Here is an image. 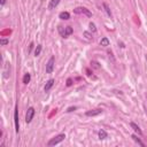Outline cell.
<instances>
[{
  "mask_svg": "<svg viewBox=\"0 0 147 147\" xmlns=\"http://www.w3.org/2000/svg\"><path fill=\"white\" fill-rule=\"evenodd\" d=\"M57 31H59V33L61 34V37H63V38H67L68 36H70L72 32H74V29L70 26V25H68V26H59L57 28Z\"/></svg>",
  "mask_w": 147,
  "mask_h": 147,
  "instance_id": "1",
  "label": "cell"
},
{
  "mask_svg": "<svg viewBox=\"0 0 147 147\" xmlns=\"http://www.w3.org/2000/svg\"><path fill=\"white\" fill-rule=\"evenodd\" d=\"M64 138H65V134L64 133H60V134H57V136H55V137H53L48 142H47V146H55V145H59L60 142H62L63 140H64Z\"/></svg>",
  "mask_w": 147,
  "mask_h": 147,
  "instance_id": "2",
  "label": "cell"
},
{
  "mask_svg": "<svg viewBox=\"0 0 147 147\" xmlns=\"http://www.w3.org/2000/svg\"><path fill=\"white\" fill-rule=\"evenodd\" d=\"M54 64H55V57H54V56H51L49 60H48L47 63H46V68H45L46 74H52V72H53V70H54Z\"/></svg>",
  "mask_w": 147,
  "mask_h": 147,
  "instance_id": "3",
  "label": "cell"
},
{
  "mask_svg": "<svg viewBox=\"0 0 147 147\" xmlns=\"http://www.w3.org/2000/svg\"><path fill=\"white\" fill-rule=\"evenodd\" d=\"M34 108L33 107H29L28 110H26V114H25V123H31V121L33 119V116H34Z\"/></svg>",
  "mask_w": 147,
  "mask_h": 147,
  "instance_id": "4",
  "label": "cell"
},
{
  "mask_svg": "<svg viewBox=\"0 0 147 147\" xmlns=\"http://www.w3.org/2000/svg\"><path fill=\"white\" fill-rule=\"evenodd\" d=\"M74 13L75 14H85L87 17H92V13L85 7H77L76 9H74Z\"/></svg>",
  "mask_w": 147,
  "mask_h": 147,
  "instance_id": "5",
  "label": "cell"
},
{
  "mask_svg": "<svg viewBox=\"0 0 147 147\" xmlns=\"http://www.w3.org/2000/svg\"><path fill=\"white\" fill-rule=\"evenodd\" d=\"M14 123H15V131H16V133H18V131H20V121H18V107L17 106H15Z\"/></svg>",
  "mask_w": 147,
  "mask_h": 147,
  "instance_id": "6",
  "label": "cell"
},
{
  "mask_svg": "<svg viewBox=\"0 0 147 147\" xmlns=\"http://www.w3.org/2000/svg\"><path fill=\"white\" fill-rule=\"evenodd\" d=\"M100 114H102V109H101V108H96V109L87 110V111L85 113V115H86L87 117H93V116H98V115H100Z\"/></svg>",
  "mask_w": 147,
  "mask_h": 147,
  "instance_id": "7",
  "label": "cell"
},
{
  "mask_svg": "<svg viewBox=\"0 0 147 147\" xmlns=\"http://www.w3.org/2000/svg\"><path fill=\"white\" fill-rule=\"evenodd\" d=\"M54 83H55V80L53 79V78H51V79H48L47 82H46V84H45V86H44V91L45 92H48L53 86H54Z\"/></svg>",
  "mask_w": 147,
  "mask_h": 147,
  "instance_id": "8",
  "label": "cell"
},
{
  "mask_svg": "<svg viewBox=\"0 0 147 147\" xmlns=\"http://www.w3.org/2000/svg\"><path fill=\"white\" fill-rule=\"evenodd\" d=\"M130 126H131V127L133 129V131H134L136 133H138L139 136H141V134H142V131H141V129H140V127H139V126H138V125H137L134 122H131V123H130Z\"/></svg>",
  "mask_w": 147,
  "mask_h": 147,
  "instance_id": "9",
  "label": "cell"
},
{
  "mask_svg": "<svg viewBox=\"0 0 147 147\" xmlns=\"http://www.w3.org/2000/svg\"><path fill=\"white\" fill-rule=\"evenodd\" d=\"M59 17H60L61 20H63V21H67V20L70 18V14H69L68 11H61V13L59 14Z\"/></svg>",
  "mask_w": 147,
  "mask_h": 147,
  "instance_id": "10",
  "label": "cell"
},
{
  "mask_svg": "<svg viewBox=\"0 0 147 147\" xmlns=\"http://www.w3.org/2000/svg\"><path fill=\"white\" fill-rule=\"evenodd\" d=\"M60 3V0H49L48 3V9H54L55 7H57V5Z\"/></svg>",
  "mask_w": 147,
  "mask_h": 147,
  "instance_id": "11",
  "label": "cell"
},
{
  "mask_svg": "<svg viewBox=\"0 0 147 147\" xmlns=\"http://www.w3.org/2000/svg\"><path fill=\"white\" fill-rule=\"evenodd\" d=\"M98 136H99V139H106V138H108V133H107V132H106L103 129L99 130Z\"/></svg>",
  "mask_w": 147,
  "mask_h": 147,
  "instance_id": "12",
  "label": "cell"
},
{
  "mask_svg": "<svg viewBox=\"0 0 147 147\" xmlns=\"http://www.w3.org/2000/svg\"><path fill=\"white\" fill-rule=\"evenodd\" d=\"M109 44H110V41H109V39H108L107 37L101 38V40H100V45H101V46L107 47V46H109Z\"/></svg>",
  "mask_w": 147,
  "mask_h": 147,
  "instance_id": "13",
  "label": "cell"
},
{
  "mask_svg": "<svg viewBox=\"0 0 147 147\" xmlns=\"http://www.w3.org/2000/svg\"><path fill=\"white\" fill-rule=\"evenodd\" d=\"M22 80H23V84H25V85L29 84L30 80H31V75H30L29 72H26V74L23 76V79H22Z\"/></svg>",
  "mask_w": 147,
  "mask_h": 147,
  "instance_id": "14",
  "label": "cell"
},
{
  "mask_svg": "<svg viewBox=\"0 0 147 147\" xmlns=\"http://www.w3.org/2000/svg\"><path fill=\"white\" fill-rule=\"evenodd\" d=\"M131 138H132V139H133L138 145H140V146H145V144H144V142H142V141H141V140H140L136 134H132V136H131Z\"/></svg>",
  "mask_w": 147,
  "mask_h": 147,
  "instance_id": "15",
  "label": "cell"
},
{
  "mask_svg": "<svg viewBox=\"0 0 147 147\" xmlns=\"http://www.w3.org/2000/svg\"><path fill=\"white\" fill-rule=\"evenodd\" d=\"M102 6H103L105 11L107 13V15H108V16H111V11H110V9H109V6H108L106 2H103V3H102Z\"/></svg>",
  "mask_w": 147,
  "mask_h": 147,
  "instance_id": "16",
  "label": "cell"
},
{
  "mask_svg": "<svg viewBox=\"0 0 147 147\" xmlns=\"http://www.w3.org/2000/svg\"><path fill=\"white\" fill-rule=\"evenodd\" d=\"M40 52H41V45H37V47L34 49V56L40 55Z\"/></svg>",
  "mask_w": 147,
  "mask_h": 147,
  "instance_id": "17",
  "label": "cell"
},
{
  "mask_svg": "<svg viewBox=\"0 0 147 147\" xmlns=\"http://www.w3.org/2000/svg\"><path fill=\"white\" fill-rule=\"evenodd\" d=\"M88 26H90V31H91V32H96V26H95L94 23L91 22V23L88 24Z\"/></svg>",
  "mask_w": 147,
  "mask_h": 147,
  "instance_id": "18",
  "label": "cell"
},
{
  "mask_svg": "<svg viewBox=\"0 0 147 147\" xmlns=\"http://www.w3.org/2000/svg\"><path fill=\"white\" fill-rule=\"evenodd\" d=\"M83 36H84L87 40H92V34H91L90 32H87V31H85V32L83 33Z\"/></svg>",
  "mask_w": 147,
  "mask_h": 147,
  "instance_id": "19",
  "label": "cell"
},
{
  "mask_svg": "<svg viewBox=\"0 0 147 147\" xmlns=\"http://www.w3.org/2000/svg\"><path fill=\"white\" fill-rule=\"evenodd\" d=\"M8 42H9V40H8V39H5V38H1V39H0V45H1V46L7 45Z\"/></svg>",
  "mask_w": 147,
  "mask_h": 147,
  "instance_id": "20",
  "label": "cell"
},
{
  "mask_svg": "<svg viewBox=\"0 0 147 147\" xmlns=\"http://www.w3.org/2000/svg\"><path fill=\"white\" fill-rule=\"evenodd\" d=\"M72 85V79L71 78H68L67 79V86H71Z\"/></svg>",
  "mask_w": 147,
  "mask_h": 147,
  "instance_id": "21",
  "label": "cell"
},
{
  "mask_svg": "<svg viewBox=\"0 0 147 147\" xmlns=\"http://www.w3.org/2000/svg\"><path fill=\"white\" fill-rule=\"evenodd\" d=\"M74 110H76V107H70V108L67 109V113H71V111H74Z\"/></svg>",
  "mask_w": 147,
  "mask_h": 147,
  "instance_id": "22",
  "label": "cell"
},
{
  "mask_svg": "<svg viewBox=\"0 0 147 147\" xmlns=\"http://www.w3.org/2000/svg\"><path fill=\"white\" fill-rule=\"evenodd\" d=\"M5 3H6V0H0V5H1V7H3Z\"/></svg>",
  "mask_w": 147,
  "mask_h": 147,
  "instance_id": "23",
  "label": "cell"
},
{
  "mask_svg": "<svg viewBox=\"0 0 147 147\" xmlns=\"http://www.w3.org/2000/svg\"><path fill=\"white\" fill-rule=\"evenodd\" d=\"M33 48V42H31L30 44V47H29V52H31V49Z\"/></svg>",
  "mask_w": 147,
  "mask_h": 147,
  "instance_id": "24",
  "label": "cell"
},
{
  "mask_svg": "<svg viewBox=\"0 0 147 147\" xmlns=\"http://www.w3.org/2000/svg\"><path fill=\"white\" fill-rule=\"evenodd\" d=\"M146 60H147V54H146Z\"/></svg>",
  "mask_w": 147,
  "mask_h": 147,
  "instance_id": "25",
  "label": "cell"
}]
</instances>
